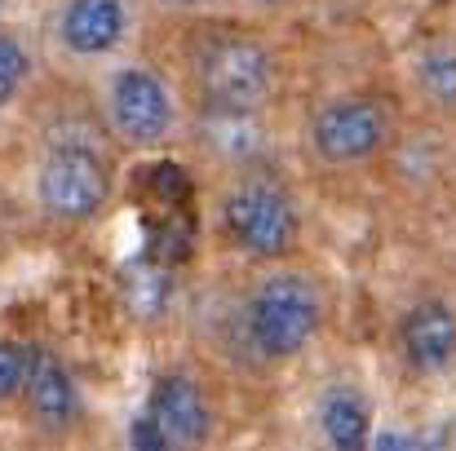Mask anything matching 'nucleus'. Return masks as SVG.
<instances>
[{"mask_svg": "<svg viewBox=\"0 0 456 451\" xmlns=\"http://www.w3.org/2000/svg\"><path fill=\"white\" fill-rule=\"evenodd\" d=\"M195 89L204 111H244L257 116L275 89V62L271 49L253 36L240 31H217L204 36L195 49Z\"/></svg>", "mask_w": 456, "mask_h": 451, "instance_id": "f257e3e1", "label": "nucleus"}, {"mask_svg": "<svg viewBox=\"0 0 456 451\" xmlns=\"http://www.w3.org/2000/svg\"><path fill=\"white\" fill-rule=\"evenodd\" d=\"M107 195H111V168L89 142L58 138L45 147L36 164V199L45 217L62 226H80L102 213Z\"/></svg>", "mask_w": 456, "mask_h": 451, "instance_id": "f03ea898", "label": "nucleus"}, {"mask_svg": "<svg viewBox=\"0 0 456 451\" xmlns=\"http://www.w3.org/2000/svg\"><path fill=\"white\" fill-rule=\"evenodd\" d=\"M323 301L305 275H271L248 301V336L266 358H293L319 332Z\"/></svg>", "mask_w": 456, "mask_h": 451, "instance_id": "7ed1b4c3", "label": "nucleus"}, {"mask_svg": "<svg viewBox=\"0 0 456 451\" xmlns=\"http://www.w3.org/2000/svg\"><path fill=\"white\" fill-rule=\"evenodd\" d=\"M222 221H226V235L253 257H280L297 239L293 195L275 177H262V173H248L244 181H235V190L222 204Z\"/></svg>", "mask_w": 456, "mask_h": 451, "instance_id": "20e7f679", "label": "nucleus"}, {"mask_svg": "<svg viewBox=\"0 0 456 451\" xmlns=\"http://www.w3.org/2000/svg\"><path fill=\"white\" fill-rule=\"evenodd\" d=\"M107 125L129 147H159L173 133V98L151 67H120L107 80Z\"/></svg>", "mask_w": 456, "mask_h": 451, "instance_id": "39448f33", "label": "nucleus"}, {"mask_svg": "<svg viewBox=\"0 0 456 451\" xmlns=\"http://www.w3.org/2000/svg\"><path fill=\"white\" fill-rule=\"evenodd\" d=\"M390 138V111L377 98H337L314 116V150L328 164H359Z\"/></svg>", "mask_w": 456, "mask_h": 451, "instance_id": "423d86ee", "label": "nucleus"}, {"mask_svg": "<svg viewBox=\"0 0 456 451\" xmlns=\"http://www.w3.org/2000/svg\"><path fill=\"white\" fill-rule=\"evenodd\" d=\"M129 36V0H62L53 40L71 58H107Z\"/></svg>", "mask_w": 456, "mask_h": 451, "instance_id": "0eeeda50", "label": "nucleus"}, {"mask_svg": "<svg viewBox=\"0 0 456 451\" xmlns=\"http://www.w3.org/2000/svg\"><path fill=\"white\" fill-rule=\"evenodd\" d=\"M147 416L155 421V430L168 439L173 451H200L208 439V403L204 390L182 376V372H164L151 385V403Z\"/></svg>", "mask_w": 456, "mask_h": 451, "instance_id": "6e6552de", "label": "nucleus"}, {"mask_svg": "<svg viewBox=\"0 0 456 451\" xmlns=\"http://www.w3.org/2000/svg\"><path fill=\"white\" fill-rule=\"evenodd\" d=\"M22 403H27V416L45 434H67L80 421V390H76L67 363L58 354H49V350L31 354V376H27Z\"/></svg>", "mask_w": 456, "mask_h": 451, "instance_id": "1a4fd4ad", "label": "nucleus"}, {"mask_svg": "<svg viewBox=\"0 0 456 451\" xmlns=\"http://www.w3.org/2000/svg\"><path fill=\"white\" fill-rule=\"evenodd\" d=\"M399 341L417 372H444L456 358V310H448L444 301L412 305L399 327Z\"/></svg>", "mask_w": 456, "mask_h": 451, "instance_id": "9d476101", "label": "nucleus"}, {"mask_svg": "<svg viewBox=\"0 0 456 451\" xmlns=\"http://www.w3.org/2000/svg\"><path fill=\"white\" fill-rule=\"evenodd\" d=\"M319 425L332 451H372V412L368 399L350 385H337L319 403Z\"/></svg>", "mask_w": 456, "mask_h": 451, "instance_id": "9b49d317", "label": "nucleus"}, {"mask_svg": "<svg viewBox=\"0 0 456 451\" xmlns=\"http://www.w3.org/2000/svg\"><path fill=\"white\" fill-rule=\"evenodd\" d=\"M200 138H204L208 155H217L226 164H244V159L262 155V142H266L262 120L244 116V111H204Z\"/></svg>", "mask_w": 456, "mask_h": 451, "instance_id": "f8f14e48", "label": "nucleus"}, {"mask_svg": "<svg viewBox=\"0 0 456 451\" xmlns=\"http://www.w3.org/2000/svg\"><path fill=\"white\" fill-rule=\"evenodd\" d=\"M120 288H125V301H129V310H134L138 318H155V314H164V305H168L173 275H168L164 262H155L151 253H147V257H134V262L125 266Z\"/></svg>", "mask_w": 456, "mask_h": 451, "instance_id": "ddd939ff", "label": "nucleus"}, {"mask_svg": "<svg viewBox=\"0 0 456 451\" xmlns=\"http://www.w3.org/2000/svg\"><path fill=\"white\" fill-rule=\"evenodd\" d=\"M27 80H31V53H27V44L13 31L0 27V111L18 102Z\"/></svg>", "mask_w": 456, "mask_h": 451, "instance_id": "4468645a", "label": "nucleus"}, {"mask_svg": "<svg viewBox=\"0 0 456 451\" xmlns=\"http://www.w3.org/2000/svg\"><path fill=\"white\" fill-rule=\"evenodd\" d=\"M421 80H426V89L444 107H456V49L452 44H430L421 53Z\"/></svg>", "mask_w": 456, "mask_h": 451, "instance_id": "2eb2a0df", "label": "nucleus"}, {"mask_svg": "<svg viewBox=\"0 0 456 451\" xmlns=\"http://www.w3.org/2000/svg\"><path fill=\"white\" fill-rule=\"evenodd\" d=\"M31 354H36V350H27V345L0 336V407L13 403V399H22L27 376H31Z\"/></svg>", "mask_w": 456, "mask_h": 451, "instance_id": "dca6fc26", "label": "nucleus"}, {"mask_svg": "<svg viewBox=\"0 0 456 451\" xmlns=\"http://www.w3.org/2000/svg\"><path fill=\"white\" fill-rule=\"evenodd\" d=\"M452 447V425L426 430V434H408V430H381L372 434V451H448Z\"/></svg>", "mask_w": 456, "mask_h": 451, "instance_id": "f3484780", "label": "nucleus"}, {"mask_svg": "<svg viewBox=\"0 0 456 451\" xmlns=\"http://www.w3.org/2000/svg\"><path fill=\"white\" fill-rule=\"evenodd\" d=\"M129 451H173V447H168V439L155 430L151 416H138L134 430H129Z\"/></svg>", "mask_w": 456, "mask_h": 451, "instance_id": "a211bd4d", "label": "nucleus"}, {"mask_svg": "<svg viewBox=\"0 0 456 451\" xmlns=\"http://www.w3.org/2000/svg\"><path fill=\"white\" fill-rule=\"evenodd\" d=\"M164 4H177V9H200V4H217V0H164Z\"/></svg>", "mask_w": 456, "mask_h": 451, "instance_id": "6ab92c4d", "label": "nucleus"}, {"mask_svg": "<svg viewBox=\"0 0 456 451\" xmlns=\"http://www.w3.org/2000/svg\"><path fill=\"white\" fill-rule=\"evenodd\" d=\"M0 9H4V0H0Z\"/></svg>", "mask_w": 456, "mask_h": 451, "instance_id": "aec40b11", "label": "nucleus"}]
</instances>
